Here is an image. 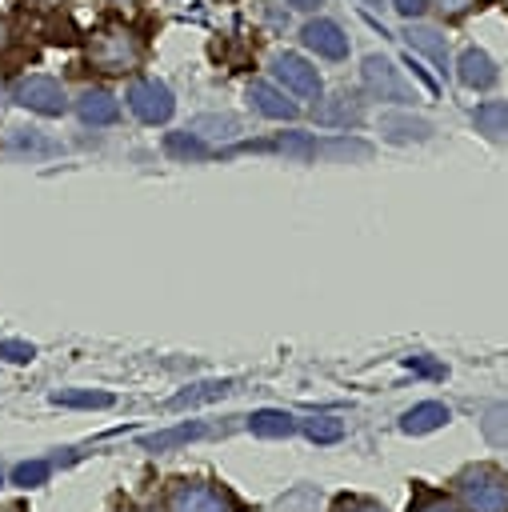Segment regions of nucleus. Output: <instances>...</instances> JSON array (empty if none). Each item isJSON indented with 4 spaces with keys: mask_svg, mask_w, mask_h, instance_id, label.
<instances>
[{
    "mask_svg": "<svg viewBox=\"0 0 508 512\" xmlns=\"http://www.w3.org/2000/svg\"><path fill=\"white\" fill-rule=\"evenodd\" d=\"M468 512H508V476L492 464H476L456 480Z\"/></svg>",
    "mask_w": 508,
    "mask_h": 512,
    "instance_id": "f257e3e1",
    "label": "nucleus"
},
{
    "mask_svg": "<svg viewBox=\"0 0 508 512\" xmlns=\"http://www.w3.org/2000/svg\"><path fill=\"white\" fill-rule=\"evenodd\" d=\"M88 60L100 72H132L140 64V40L128 28H104L92 44H88Z\"/></svg>",
    "mask_w": 508,
    "mask_h": 512,
    "instance_id": "f03ea898",
    "label": "nucleus"
},
{
    "mask_svg": "<svg viewBox=\"0 0 508 512\" xmlns=\"http://www.w3.org/2000/svg\"><path fill=\"white\" fill-rule=\"evenodd\" d=\"M128 108H132L144 124H164V120L172 116L176 100H172V88H168L164 80L144 76V80H132V88H128Z\"/></svg>",
    "mask_w": 508,
    "mask_h": 512,
    "instance_id": "7ed1b4c3",
    "label": "nucleus"
},
{
    "mask_svg": "<svg viewBox=\"0 0 508 512\" xmlns=\"http://www.w3.org/2000/svg\"><path fill=\"white\" fill-rule=\"evenodd\" d=\"M12 96H16L20 108L40 112V116H60L68 108V96H64L60 80H52V76H24V80H16Z\"/></svg>",
    "mask_w": 508,
    "mask_h": 512,
    "instance_id": "20e7f679",
    "label": "nucleus"
},
{
    "mask_svg": "<svg viewBox=\"0 0 508 512\" xmlns=\"http://www.w3.org/2000/svg\"><path fill=\"white\" fill-rule=\"evenodd\" d=\"M272 72H276V80H280L288 92H296L300 100H320V72H316L304 56L280 52V56L272 60Z\"/></svg>",
    "mask_w": 508,
    "mask_h": 512,
    "instance_id": "39448f33",
    "label": "nucleus"
},
{
    "mask_svg": "<svg viewBox=\"0 0 508 512\" xmlns=\"http://www.w3.org/2000/svg\"><path fill=\"white\" fill-rule=\"evenodd\" d=\"M360 72H364V84H368L380 100H396V104L412 100V88L404 84V76H400V68H396L392 60H384V56H368Z\"/></svg>",
    "mask_w": 508,
    "mask_h": 512,
    "instance_id": "423d86ee",
    "label": "nucleus"
},
{
    "mask_svg": "<svg viewBox=\"0 0 508 512\" xmlns=\"http://www.w3.org/2000/svg\"><path fill=\"white\" fill-rule=\"evenodd\" d=\"M168 512H232V500L208 484H176L168 496Z\"/></svg>",
    "mask_w": 508,
    "mask_h": 512,
    "instance_id": "0eeeda50",
    "label": "nucleus"
},
{
    "mask_svg": "<svg viewBox=\"0 0 508 512\" xmlns=\"http://www.w3.org/2000/svg\"><path fill=\"white\" fill-rule=\"evenodd\" d=\"M300 40H304L316 56H328V60H344V56H348V36H344L340 24H332V20H308L304 32H300Z\"/></svg>",
    "mask_w": 508,
    "mask_h": 512,
    "instance_id": "6e6552de",
    "label": "nucleus"
},
{
    "mask_svg": "<svg viewBox=\"0 0 508 512\" xmlns=\"http://www.w3.org/2000/svg\"><path fill=\"white\" fill-rule=\"evenodd\" d=\"M76 112H80V120H84V124L104 128V124H116L120 104H116V96H112V92H104V88H84V92H80V100H76Z\"/></svg>",
    "mask_w": 508,
    "mask_h": 512,
    "instance_id": "1a4fd4ad",
    "label": "nucleus"
},
{
    "mask_svg": "<svg viewBox=\"0 0 508 512\" xmlns=\"http://www.w3.org/2000/svg\"><path fill=\"white\" fill-rule=\"evenodd\" d=\"M456 76L468 84V88H492L496 84V64L484 48H464L460 60H456Z\"/></svg>",
    "mask_w": 508,
    "mask_h": 512,
    "instance_id": "9d476101",
    "label": "nucleus"
},
{
    "mask_svg": "<svg viewBox=\"0 0 508 512\" xmlns=\"http://www.w3.org/2000/svg\"><path fill=\"white\" fill-rule=\"evenodd\" d=\"M248 100H252V108H256L260 116H272V120H292V116H296V104L284 100V92L272 88L268 80H252V84H248Z\"/></svg>",
    "mask_w": 508,
    "mask_h": 512,
    "instance_id": "9b49d317",
    "label": "nucleus"
},
{
    "mask_svg": "<svg viewBox=\"0 0 508 512\" xmlns=\"http://www.w3.org/2000/svg\"><path fill=\"white\" fill-rule=\"evenodd\" d=\"M448 420H452V412H448L440 400H424V404H416V408H408V412L400 416V428L412 432V436H424V432H436V428L448 424Z\"/></svg>",
    "mask_w": 508,
    "mask_h": 512,
    "instance_id": "f8f14e48",
    "label": "nucleus"
},
{
    "mask_svg": "<svg viewBox=\"0 0 508 512\" xmlns=\"http://www.w3.org/2000/svg\"><path fill=\"white\" fill-rule=\"evenodd\" d=\"M248 432L260 436V440H284L296 432V420L284 412V408H260L248 416Z\"/></svg>",
    "mask_w": 508,
    "mask_h": 512,
    "instance_id": "ddd939ff",
    "label": "nucleus"
},
{
    "mask_svg": "<svg viewBox=\"0 0 508 512\" xmlns=\"http://www.w3.org/2000/svg\"><path fill=\"white\" fill-rule=\"evenodd\" d=\"M404 44L416 48V52H424V56L436 60L440 68L448 64V44H444V36H440L436 28H428V24H408V28H404Z\"/></svg>",
    "mask_w": 508,
    "mask_h": 512,
    "instance_id": "4468645a",
    "label": "nucleus"
},
{
    "mask_svg": "<svg viewBox=\"0 0 508 512\" xmlns=\"http://www.w3.org/2000/svg\"><path fill=\"white\" fill-rule=\"evenodd\" d=\"M232 392V380H204V384H192L184 392H176L168 400V408H192V404H208V400H220Z\"/></svg>",
    "mask_w": 508,
    "mask_h": 512,
    "instance_id": "2eb2a0df",
    "label": "nucleus"
},
{
    "mask_svg": "<svg viewBox=\"0 0 508 512\" xmlns=\"http://www.w3.org/2000/svg\"><path fill=\"white\" fill-rule=\"evenodd\" d=\"M380 128H384V136L388 140H428L432 136V124L428 120H416V116H384L380 120Z\"/></svg>",
    "mask_w": 508,
    "mask_h": 512,
    "instance_id": "dca6fc26",
    "label": "nucleus"
},
{
    "mask_svg": "<svg viewBox=\"0 0 508 512\" xmlns=\"http://www.w3.org/2000/svg\"><path fill=\"white\" fill-rule=\"evenodd\" d=\"M188 132H196L200 140H232L236 132H240V120L236 116H196L192 124H188Z\"/></svg>",
    "mask_w": 508,
    "mask_h": 512,
    "instance_id": "f3484780",
    "label": "nucleus"
},
{
    "mask_svg": "<svg viewBox=\"0 0 508 512\" xmlns=\"http://www.w3.org/2000/svg\"><path fill=\"white\" fill-rule=\"evenodd\" d=\"M164 152L168 156H176V160H204L208 156V144L196 136V132H168L164 136Z\"/></svg>",
    "mask_w": 508,
    "mask_h": 512,
    "instance_id": "a211bd4d",
    "label": "nucleus"
},
{
    "mask_svg": "<svg viewBox=\"0 0 508 512\" xmlns=\"http://www.w3.org/2000/svg\"><path fill=\"white\" fill-rule=\"evenodd\" d=\"M52 404H60V408H108L112 396L88 392V388H60V392H52Z\"/></svg>",
    "mask_w": 508,
    "mask_h": 512,
    "instance_id": "6ab92c4d",
    "label": "nucleus"
},
{
    "mask_svg": "<svg viewBox=\"0 0 508 512\" xmlns=\"http://www.w3.org/2000/svg\"><path fill=\"white\" fill-rule=\"evenodd\" d=\"M480 432L492 448H508V404H492L480 420Z\"/></svg>",
    "mask_w": 508,
    "mask_h": 512,
    "instance_id": "aec40b11",
    "label": "nucleus"
},
{
    "mask_svg": "<svg viewBox=\"0 0 508 512\" xmlns=\"http://www.w3.org/2000/svg\"><path fill=\"white\" fill-rule=\"evenodd\" d=\"M204 436V424H180V428H168V432H156V436H144V448L152 452H164V448H176V444H188Z\"/></svg>",
    "mask_w": 508,
    "mask_h": 512,
    "instance_id": "412c9836",
    "label": "nucleus"
},
{
    "mask_svg": "<svg viewBox=\"0 0 508 512\" xmlns=\"http://www.w3.org/2000/svg\"><path fill=\"white\" fill-rule=\"evenodd\" d=\"M472 120H476L480 132L504 136V132H508V104H480V108L472 112Z\"/></svg>",
    "mask_w": 508,
    "mask_h": 512,
    "instance_id": "4be33fe9",
    "label": "nucleus"
},
{
    "mask_svg": "<svg viewBox=\"0 0 508 512\" xmlns=\"http://www.w3.org/2000/svg\"><path fill=\"white\" fill-rule=\"evenodd\" d=\"M304 432H308L312 444H336V440L344 436V420H336V416H316V420L304 424Z\"/></svg>",
    "mask_w": 508,
    "mask_h": 512,
    "instance_id": "5701e85b",
    "label": "nucleus"
},
{
    "mask_svg": "<svg viewBox=\"0 0 508 512\" xmlns=\"http://www.w3.org/2000/svg\"><path fill=\"white\" fill-rule=\"evenodd\" d=\"M276 148L284 152V156H296V160H308V156H316V140L308 136V132H280V140H276Z\"/></svg>",
    "mask_w": 508,
    "mask_h": 512,
    "instance_id": "b1692460",
    "label": "nucleus"
},
{
    "mask_svg": "<svg viewBox=\"0 0 508 512\" xmlns=\"http://www.w3.org/2000/svg\"><path fill=\"white\" fill-rule=\"evenodd\" d=\"M320 120H328V124H356L360 120V100L356 96H336V104L324 108Z\"/></svg>",
    "mask_w": 508,
    "mask_h": 512,
    "instance_id": "393cba45",
    "label": "nucleus"
},
{
    "mask_svg": "<svg viewBox=\"0 0 508 512\" xmlns=\"http://www.w3.org/2000/svg\"><path fill=\"white\" fill-rule=\"evenodd\" d=\"M48 460H24V464H16L12 468V484H20V488H36V484H44L48 480Z\"/></svg>",
    "mask_w": 508,
    "mask_h": 512,
    "instance_id": "a878e982",
    "label": "nucleus"
},
{
    "mask_svg": "<svg viewBox=\"0 0 508 512\" xmlns=\"http://www.w3.org/2000/svg\"><path fill=\"white\" fill-rule=\"evenodd\" d=\"M316 500H320V492L308 488V484H300V488H292L288 496H280V512H312Z\"/></svg>",
    "mask_w": 508,
    "mask_h": 512,
    "instance_id": "bb28decb",
    "label": "nucleus"
},
{
    "mask_svg": "<svg viewBox=\"0 0 508 512\" xmlns=\"http://www.w3.org/2000/svg\"><path fill=\"white\" fill-rule=\"evenodd\" d=\"M316 152H328V156H368V144H360V140H328V144H320Z\"/></svg>",
    "mask_w": 508,
    "mask_h": 512,
    "instance_id": "cd10ccee",
    "label": "nucleus"
},
{
    "mask_svg": "<svg viewBox=\"0 0 508 512\" xmlns=\"http://www.w3.org/2000/svg\"><path fill=\"white\" fill-rule=\"evenodd\" d=\"M0 356L12 360V364H28L36 356V348L28 340H0Z\"/></svg>",
    "mask_w": 508,
    "mask_h": 512,
    "instance_id": "c85d7f7f",
    "label": "nucleus"
},
{
    "mask_svg": "<svg viewBox=\"0 0 508 512\" xmlns=\"http://www.w3.org/2000/svg\"><path fill=\"white\" fill-rule=\"evenodd\" d=\"M332 512H384V508L372 504V500H360V496H340Z\"/></svg>",
    "mask_w": 508,
    "mask_h": 512,
    "instance_id": "c756f323",
    "label": "nucleus"
},
{
    "mask_svg": "<svg viewBox=\"0 0 508 512\" xmlns=\"http://www.w3.org/2000/svg\"><path fill=\"white\" fill-rule=\"evenodd\" d=\"M412 512H460V508L452 500H444V496H420L412 504Z\"/></svg>",
    "mask_w": 508,
    "mask_h": 512,
    "instance_id": "7c9ffc66",
    "label": "nucleus"
},
{
    "mask_svg": "<svg viewBox=\"0 0 508 512\" xmlns=\"http://www.w3.org/2000/svg\"><path fill=\"white\" fill-rule=\"evenodd\" d=\"M12 148H36V152H52V144H48V140H40V136H32V132H28V136H24V132H16V136H12Z\"/></svg>",
    "mask_w": 508,
    "mask_h": 512,
    "instance_id": "2f4dec72",
    "label": "nucleus"
},
{
    "mask_svg": "<svg viewBox=\"0 0 508 512\" xmlns=\"http://www.w3.org/2000/svg\"><path fill=\"white\" fill-rule=\"evenodd\" d=\"M432 4H436L444 16H464V12H468L476 0H432Z\"/></svg>",
    "mask_w": 508,
    "mask_h": 512,
    "instance_id": "473e14b6",
    "label": "nucleus"
},
{
    "mask_svg": "<svg viewBox=\"0 0 508 512\" xmlns=\"http://www.w3.org/2000/svg\"><path fill=\"white\" fill-rule=\"evenodd\" d=\"M424 4H428V0H392V8H396L400 16H408V20H412V16H420V12H424Z\"/></svg>",
    "mask_w": 508,
    "mask_h": 512,
    "instance_id": "72a5a7b5",
    "label": "nucleus"
},
{
    "mask_svg": "<svg viewBox=\"0 0 508 512\" xmlns=\"http://www.w3.org/2000/svg\"><path fill=\"white\" fill-rule=\"evenodd\" d=\"M292 8H300V12H312V8H320V0H288Z\"/></svg>",
    "mask_w": 508,
    "mask_h": 512,
    "instance_id": "f704fd0d",
    "label": "nucleus"
},
{
    "mask_svg": "<svg viewBox=\"0 0 508 512\" xmlns=\"http://www.w3.org/2000/svg\"><path fill=\"white\" fill-rule=\"evenodd\" d=\"M364 4H380V0H364Z\"/></svg>",
    "mask_w": 508,
    "mask_h": 512,
    "instance_id": "c9c22d12",
    "label": "nucleus"
},
{
    "mask_svg": "<svg viewBox=\"0 0 508 512\" xmlns=\"http://www.w3.org/2000/svg\"><path fill=\"white\" fill-rule=\"evenodd\" d=\"M116 4H132V0H116Z\"/></svg>",
    "mask_w": 508,
    "mask_h": 512,
    "instance_id": "e433bc0d",
    "label": "nucleus"
},
{
    "mask_svg": "<svg viewBox=\"0 0 508 512\" xmlns=\"http://www.w3.org/2000/svg\"><path fill=\"white\" fill-rule=\"evenodd\" d=\"M0 484H4V480H0Z\"/></svg>",
    "mask_w": 508,
    "mask_h": 512,
    "instance_id": "4c0bfd02",
    "label": "nucleus"
},
{
    "mask_svg": "<svg viewBox=\"0 0 508 512\" xmlns=\"http://www.w3.org/2000/svg\"><path fill=\"white\" fill-rule=\"evenodd\" d=\"M504 4H508V0H504Z\"/></svg>",
    "mask_w": 508,
    "mask_h": 512,
    "instance_id": "58836bf2",
    "label": "nucleus"
}]
</instances>
